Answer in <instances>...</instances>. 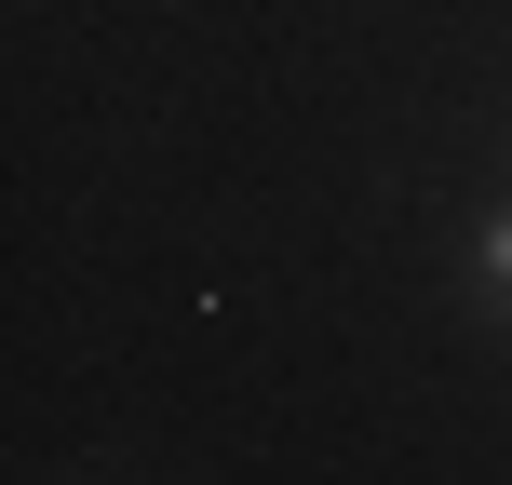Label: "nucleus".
Returning a JSON list of instances; mask_svg holds the SVG:
<instances>
[{"mask_svg": "<svg viewBox=\"0 0 512 485\" xmlns=\"http://www.w3.org/2000/svg\"><path fill=\"white\" fill-rule=\"evenodd\" d=\"M486 283H499V297H512V216H499V230H486Z\"/></svg>", "mask_w": 512, "mask_h": 485, "instance_id": "nucleus-1", "label": "nucleus"}]
</instances>
